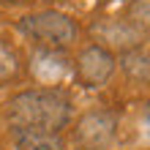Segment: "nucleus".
Masks as SVG:
<instances>
[{
	"mask_svg": "<svg viewBox=\"0 0 150 150\" xmlns=\"http://www.w3.org/2000/svg\"><path fill=\"white\" fill-rule=\"evenodd\" d=\"M120 117L112 109H90L76 120L74 142L82 150H107L117 139Z\"/></svg>",
	"mask_w": 150,
	"mask_h": 150,
	"instance_id": "obj_3",
	"label": "nucleus"
},
{
	"mask_svg": "<svg viewBox=\"0 0 150 150\" xmlns=\"http://www.w3.org/2000/svg\"><path fill=\"white\" fill-rule=\"evenodd\" d=\"M19 33L33 38L41 47L49 49H66L79 38V25L63 11L47 8V11H36L19 19Z\"/></svg>",
	"mask_w": 150,
	"mask_h": 150,
	"instance_id": "obj_2",
	"label": "nucleus"
},
{
	"mask_svg": "<svg viewBox=\"0 0 150 150\" xmlns=\"http://www.w3.org/2000/svg\"><path fill=\"white\" fill-rule=\"evenodd\" d=\"M30 71L36 74L44 85L55 87L66 74H71V66L68 60L60 55V49H49V47H41L36 55H33V63H30Z\"/></svg>",
	"mask_w": 150,
	"mask_h": 150,
	"instance_id": "obj_5",
	"label": "nucleus"
},
{
	"mask_svg": "<svg viewBox=\"0 0 150 150\" xmlns=\"http://www.w3.org/2000/svg\"><path fill=\"white\" fill-rule=\"evenodd\" d=\"M123 71L134 79H150V52L147 49H128L123 55Z\"/></svg>",
	"mask_w": 150,
	"mask_h": 150,
	"instance_id": "obj_8",
	"label": "nucleus"
},
{
	"mask_svg": "<svg viewBox=\"0 0 150 150\" xmlns=\"http://www.w3.org/2000/svg\"><path fill=\"white\" fill-rule=\"evenodd\" d=\"M16 150H66L60 131H30V128H11Z\"/></svg>",
	"mask_w": 150,
	"mask_h": 150,
	"instance_id": "obj_7",
	"label": "nucleus"
},
{
	"mask_svg": "<svg viewBox=\"0 0 150 150\" xmlns=\"http://www.w3.org/2000/svg\"><path fill=\"white\" fill-rule=\"evenodd\" d=\"M71 98L60 87H30L6 104V120L11 128L63 131L71 123Z\"/></svg>",
	"mask_w": 150,
	"mask_h": 150,
	"instance_id": "obj_1",
	"label": "nucleus"
},
{
	"mask_svg": "<svg viewBox=\"0 0 150 150\" xmlns=\"http://www.w3.org/2000/svg\"><path fill=\"white\" fill-rule=\"evenodd\" d=\"M6 3H28V0H6Z\"/></svg>",
	"mask_w": 150,
	"mask_h": 150,
	"instance_id": "obj_12",
	"label": "nucleus"
},
{
	"mask_svg": "<svg viewBox=\"0 0 150 150\" xmlns=\"http://www.w3.org/2000/svg\"><path fill=\"white\" fill-rule=\"evenodd\" d=\"M22 71V57L19 52H16L8 41L0 38V85L11 82V79H16Z\"/></svg>",
	"mask_w": 150,
	"mask_h": 150,
	"instance_id": "obj_9",
	"label": "nucleus"
},
{
	"mask_svg": "<svg viewBox=\"0 0 150 150\" xmlns=\"http://www.w3.org/2000/svg\"><path fill=\"white\" fill-rule=\"evenodd\" d=\"M96 33L101 36V41H107L109 47H117V49H123V52L137 49L139 44H142V36H145V30H139L137 25H131L128 19H109V22L98 25ZM109 47H107V49H109Z\"/></svg>",
	"mask_w": 150,
	"mask_h": 150,
	"instance_id": "obj_6",
	"label": "nucleus"
},
{
	"mask_svg": "<svg viewBox=\"0 0 150 150\" xmlns=\"http://www.w3.org/2000/svg\"><path fill=\"white\" fill-rule=\"evenodd\" d=\"M128 22L137 25L139 30L150 28V0H131V6H128Z\"/></svg>",
	"mask_w": 150,
	"mask_h": 150,
	"instance_id": "obj_10",
	"label": "nucleus"
},
{
	"mask_svg": "<svg viewBox=\"0 0 150 150\" xmlns=\"http://www.w3.org/2000/svg\"><path fill=\"white\" fill-rule=\"evenodd\" d=\"M115 68H117V60H115L112 49H107L104 44H90L79 52L74 74L85 87H104L112 79Z\"/></svg>",
	"mask_w": 150,
	"mask_h": 150,
	"instance_id": "obj_4",
	"label": "nucleus"
},
{
	"mask_svg": "<svg viewBox=\"0 0 150 150\" xmlns=\"http://www.w3.org/2000/svg\"><path fill=\"white\" fill-rule=\"evenodd\" d=\"M145 117H147V123H150V101H147V107H145Z\"/></svg>",
	"mask_w": 150,
	"mask_h": 150,
	"instance_id": "obj_11",
	"label": "nucleus"
}]
</instances>
